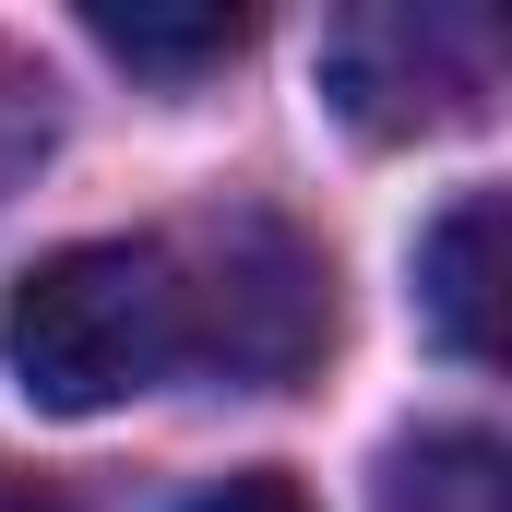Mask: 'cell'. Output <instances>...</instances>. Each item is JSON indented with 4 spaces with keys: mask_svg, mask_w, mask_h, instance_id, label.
<instances>
[{
    "mask_svg": "<svg viewBox=\"0 0 512 512\" xmlns=\"http://www.w3.org/2000/svg\"><path fill=\"white\" fill-rule=\"evenodd\" d=\"M0 370L48 417H108L179 370V274L167 239H72L24 262L0 298Z\"/></svg>",
    "mask_w": 512,
    "mask_h": 512,
    "instance_id": "cell-1",
    "label": "cell"
},
{
    "mask_svg": "<svg viewBox=\"0 0 512 512\" xmlns=\"http://www.w3.org/2000/svg\"><path fill=\"white\" fill-rule=\"evenodd\" d=\"M167 274H179V358H203V370H227L251 393L298 382L322 358V334H334L322 251L286 215H262V203H227V215L179 227Z\"/></svg>",
    "mask_w": 512,
    "mask_h": 512,
    "instance_id": "cell-2",
    "label": "cell"
},
{
    "mask_svg": "<svg viewBox=\"0 0 512 512\" xmlns=\"http://www.w3.org/2000/svg\"><path fill=\"white\" fill-rule=\"evenodd\" d=\"M489 84H501V36H489V12H453V0H382V12H346L322 36V96L370 143L477 120Z\"/></svg>",
    "mask_w": 512,
    "mask_h": 512,
    "instance_id": "cell-3",
    "label": "cell"
},
{
    "mask_svg": "<svg viewBox=\"0 0 512 512\" xmlns=\"http://www.w3.org/2000/svg\"><path fill=\"white\" fill-rule=\"evenodd\" d=\"M501 227H512L501 191H465V203L417 239V310H429V334H441L465 370L501 358Z\"/></svg>",
    "mask_w": 512,
    "mask_h": 512,
    "instance_id": "cell-4",
    "label": "cell"
},
{
    "mask_svg": "<svg viewBox=\"0 0 512 512\" xmlns=\"http://www.w3.org/2000/svg\"><path fill=\"white\" fill-rule=\"evenodd\" d=\"M84 36L131 60V72H155V84H191V72H215V60H239L251 48V12H227V0H191V12H155V0H96L84 12Z\"/></svg>",
    "mask_w": 512,
    "mask_h": 512,
    "instance_id": "cell-5",
    "label": "cell"
},
{
    "mask_svg": "<svg viewBox=\"0 0 512 512\" xmlns=\"http://www.w3.org/2000/svg\"><path fill=\"white\" fill-rule=\"evenodd\" d=\"M382 512H512V465L489 429H417L382 453Z\"/></svg>",
    "mask_w": 512,
    "mask_h": 512,
    "instance_id": "cell-6",
    "label": "cell"
},
{
    "mask_svg": "<svg viewBox=\"0 0 512 512\" xmlns=\"http://www.w3.org/2000/svg\"><path fill=\"white\" fill-rule=\"evenodd\" d=\"M191 512H310V489H298V477H274V465H239V477H215Z\"/></svg>",
    "mask_w": 512,
    "mask_h": 512,
    "instance_id": "cell-7",
    "label": "cell"
},
{
    "mask_svg": "<svg viewBox=\"0 0 512 512\" xmlns=\"http://www.w3.org/2000/svg\"><path fill=\"white\" fill-rule=\"evenodd\" d=\"M0 512H72L60 489H36V477H0Z\"/></svg>",
    "mask_w": 512,
    "mask_h": 512,
    "instance_id": "cell-8",
    "label": "cell"
}]
</instances>
